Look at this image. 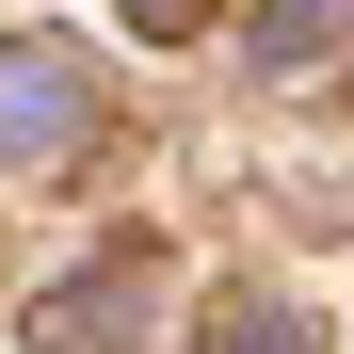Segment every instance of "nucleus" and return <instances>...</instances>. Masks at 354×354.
<instances>
[{
  "label": "nucleus",
  "mask_w": 354,
  "mask_h": 354,
  "mask_svg": "<svg viewBox=\"0 0 354 354\" xmlns=\"http://www.w3.org/2000/svg\"><path fill=\"white\" fill-rule=\"evenodd\" d=\"M65 129H81V65L65 48H0V161H32Z\"/></svg>",
  "instance_id": "1"
}]
</instances>
